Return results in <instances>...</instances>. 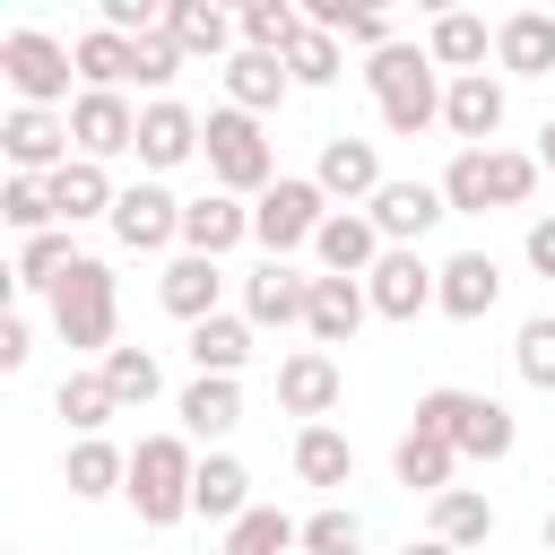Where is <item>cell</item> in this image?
Masks as SVG:
<instances>
[{
	"label": "cell",
	"mask_w": 555,
	"mask_h": 555,
	"mask_svg": "<svg viewBox=\"0 0 555 555\" xmlns=\"http://www.w3.org/2000/svg\"><path fill=\"white\" fill-rule=\"evenodd\" d=\"M364 87H373L382 130H390V139H416V130L442 121V87H451V78L434 69L425 43H390V52H364Z\"/></svg>",
	"instance_id": "1"
},
{
	"label": "cell",
	"mask_w": 555,
	"mask_h": 555,
	"mask_svg": "<svg viewBox=\"0 0 555 555\" xmlns=\"http://www.w3.org/2000/svg\"><path fill=\"white\" fill-rule=\"evenodd\" d=\"M538 191V147H460L442 165V199L451 217H486V208H529Z\"/></svg>",
	"instance_id": "2"
},
{
	"label": "cell",
	"mask_w": 555,
	"mask_h": 555,
	"mask_svg": "<svg viewBox=\"0 0 555 555\" xmlns=\"http://www.w3.org/2000/svg\"><path fill=\"white\" fill-rule=\"evenodd\" d=\"M43 321H52V338L61 347H78V356H113V330H121V286H113V269L104 260H78L52 295H43Z\"/></svg>",
	"instance_id": "3"
},
{
	"label": "cell",
	"mask_w": 555,
	"mask_h": 555,
	"mask_svg": "<svg viewBox=\"0 0 555 555\" xmlns=\"http://www.w3.org/2000/svg\"><path fill=\"white\" fill-rule=\"evenodd\" d=\"M416 434H442L460 460H512V442H520V416L503 408V399H486V390H425L416 399Z\"/></svg>",
	"instance_id": "4"
},
{
	"label": "cell",
	"mask_w": 555,
	"mask_h": 555,
	"mask_svg": "<svg viewBox=\"0 0 555 555\" xmlns=\"http://www.w3.org/2000/svg\"><path fill=\"white\" fill-rule=\"evenodd\" d=\"M191 486H199V451H191V434H147L139 451H130V512H139V529H173L182 512H191Z\"/></svg>",
	"instance_id": "5"
},
{
	"label": "cell",
	"mask_w": 555,
	"mask_h": 555,
	"mask_svg": "<svg viewBox=\"0 0 555 555\" xmlns=\"http://www.w3.org/2000/svg\"><path fill=\"white\" fill-rule=\"evenodd\" d=\"M0 78H9V95H17V104H35V113L78 104V95H69L78 52H69L52 26H9V35H0Z\"/></svg>",
	"instance_id": "6"
},
{
	"label": "cell",
	"mask_w": 555,
	"mask_h": 555,
	"mask_svg": "<svg viewBox=\"0 0 555 555\" xmlns=\"http://www.w3.org/2000/svg\"><path fill=\"white\" fill-rule=\"evenodd\" d=\"M199 156H208V182H217V191H234V199H260V191L278 182V147H269V130H260L251 113H234V104H217V113H208Z\"/></svg>",
	"instance_id": "7"
},
{
	"label": "cell",
	"mask_w": 555,
	"mask_h": 555,
	"mask_svg": "<svg viewBox=\"0 0 555 555\" xmlns=\"http://www.w3.org/2000/svg\"><path fill=\"white\" fill-rule=\"evenodd\" d=\"M321 225H330V199H321V182H312V173H278V182L251 199V243H260L269 260L304 251Z\"/></svg>",
	"instance_id": "8"
},
{
	"label": "cell",
	"mask_w": 555,
	"mask_h": 555,
	"mask_svg": "<svg viewBox=\"0 0 555 555\" xmlns=\"http://www.w3.org/2000/svg\"><path fill=\"white\" fill-rule=\"evenodd\" d=\"M0 156H9V173H35V182H52V173L78 156V139H69V113L9 104V121H0Z\"/></svg>",
	"instance_id": "9"
},
{
	"label": "cell",
	"mask_w": 555,
	"mask_h": 555,
	"mask_svg": "<svg viewBox=\"0 0 555 555\" xmlns=\"http://www.w3.org/2000/svg\"><path fill=\"white\" fill-rule=\"evenodd\" d=\"M312 182H321V199H330V208H373V191H382L390 173H382V147H373V139L330 130V139H321V156H312Z\"/></svg>",
	"instance_id": "10"
},
{
	"label": "cell",
	"mask_w": 555,
	"mask_h": 555,
	"mask_svg": "<svg viewBox=\"0 0 555 555\" xmlns=\"http://www.w3.org/2000/svg\"><path fill=\"white\" fill-rule=\"evenodd\" d=\"M104 225H113L121 251H165V243H182V199H173L165 182H130Z\"/></svg>",
	"instance_id": "11"
},
{
	"label": "cell",
	"mask_w": 555,
	"mask_h": 555,
	"mask_svg": "<svg viewBox=\"0 0 555 555\" xmlns=\"http://www.w3.org/2000/svg\"><path fill=\"white\" fill-rule=\"evenodd\" d=\"M364 217L382 225V243H390V251H416V243L451 217V199H442V182H382Z\"/></svg>",
	"instance_id": "12"
},
{
	"label": "cell",
	"mask_w": 555,
	"mask_h": 555,
	"mask_svg": "<svg viewBox=\"0 0 555 555\" xmlns=\"http://www.w3.org/2000/svg\"><path fill=\"white\" fill-rule=\"evenodd\" d=\"M364 295H373V312H382V321H416V312H434L442 269H434L425 251H382V260H373V278H364Z\"/></svg>",
	"instance_id": "13"
},
{
	"label": "cell",
	"mask_w": 555,
	"mask_h": 555,
	"mask_svg": "<svg viewBox=\"0 0 555 555\" xmlns=\"http://www.w3.org/2000/svg\"><path fill=\"white\" fill-rule=\"evenodd\" d=\"M199 139H208V121L182 104V95H165V104H139V165L147 173H173V165H191L199 156Z\"/></svg>",
	"instance_id": "14"
},
{
	"label": "cell",
	"mask_w": 555,
	"mask_h": 555,
	"mask_svg": "<svg viewBox=\"0 0 555 555\" xmlns=\"http://www.w3.org/2000/svg\"><path fill=\"white\" fill-rule=\"evenodd\" d=\"M503 113H512V95H503V78H494V69H477V78H451V87H442V130H451L460 147H494Z\"/></svg>",
	"instance_id": "15"
},
{
	"label": "cell",
	"mask_w": 555,
	"mask_h": 555,
	"mask_svg": "<svg viewBox=\"0 0 555 555\" xmlns=\"http://www.w3.org/2000/svg\"><path fill=\"white\" fill-rule=\"evenodd\" d=\"M338 356L330 347H295V356H278V408L286 416H304V425H321L330 408H338Z\"/></svg>",
	"instance_id": "16"
},
{
	"label": "cell",
	"mask_w": 555,
	"mask_h": 555,
	"mask_svg": "<svg viewBox=\"0 0 555 555\" xmlns=\"http://www.w3.org/2000/svg\"><path fill=\"white\" fill-rule=\"evenodd\" d=\"M390 243H382V225L364 217V208H330V225L312 234V260H321V278H373V260H382Z\"/></svg>",
	"instance_id": "17"
},
{
	"label": "cell",
	"mask_w": 555,
	"mask_h": 555,
	"mask_svg": "<svg viewBox=\"0 0 555 555\" xmlns=\"http://www.w3.org/2000/svg\"><path fill=\"white\" fill-rule=\"evenodd\" d=\"M156 304H165L182 330H199V321H217V304H225V269L199 260V251H173L165 278H156Z\"/></svg>",
	"instance_id": "18"
},
{
	"label": "cell",
	"mask_w": 555,
	"mask_h": 555,
	"mask_svg": "<svg viewBox=\"0 0 555 555\" xmlns=\"http://www.w3.org/2000/svg\"><path fill=\"white\" fill-rule=\"evenodd\" d=\"M69 139H78L87 165H104V156L139 147V104H130V95H78V104H69Z\"/></svg>",
	"instance_id": "19"
},
{
	"label": "cell",
	"mask_w": 555,
	"mask_h": 555,
	"mask_svg": "<svg viewBox=\"0 0 555 555\" xmlns=\"http://www.w3.org/2000/svg\"><path fill=\"white\" fill-rule=\"evenodd\" d=\"M234 243H251V208H243L234 191H199V199H182V251L225 260Z\"/></svg>",
	"instance_id": "20"
},
{
	"label": "cell",
	"mask_w": 555,
	"mask_h": 555,
	"mask_svg": "<svg viewBox=\"0 0 555 555\" xmlns=\"http://www.w3.org/2000/svg\"><path fill=\"white\" fill-rule=\"evenodd\" d=\"M503 304V260L494 251H451L442 260V295H434V312H451V321H486Z\"/></svg>",
	"instance_id": "21"
},
{
	"label": "cell",
	"mask_w": 555,
	"mask_h": 555,
	"mask_svg": "<svg viewBox=\"0 0 555 555\" xmlns=\"http://www.w3.org/2000/svg\"><path fill=\"white\" fill-rule=\"evenodd\" d=\"M304 312H312V278H295L286 260H260L243 278V321L251 330H295Z\"/></svg>",
	"instance_id": "22"
},
{
	"label": "cell",
	"mask_w": 555,
	"mask_h": 555,
	"mask_svg": "<svg viewBox=\"0 0 555 555\" xmlns=\"http://www.w3.org/2000/svg\"><path fill=\"white\" fill-rule=\"evenodd\" d=\"M425 52H434V69H451V78H477V69L494 61V26H486L477 9H434V26H425Z\"/></svg>",
	"instance_id": "23"
},
{
	"label": "cell",
	"mask_w": 555,
	"mask_h": 555,
	"mask_svg": "<svg viewBox=\"0 0 555 555\" xmlns=\"http://www.w3.org/2000/svg\"><path fill=\"white\" fill-rule=\"evenodd\" d=\"M364 321H373L364 278H312V312H304L312 347H356V330H364Z\"/></svg>",
	"instance_id": "24"
},
{
	"label": "cell",
	"mask_w": 555,
	"mask_h": 555,
	"mask_svg": "<svg viewBox=\"0 0 555 555\" xmlns=\"http://www.w3.org/2000/svg\"><path fill=\"white\" fill-rule=\"evenodd\" d=\"M173 416H182V434H191V442H225V434L243 425V382L191 373V382H182V399H173Z\"/></svg>",
	"instance_id": "25"
},
{
	"label": "cell",
	"mask_w": 555,
	"mask_h": 555,
	"mask_svg": "<svg viewBox=\"0 0 555 555\" xmlns=\"http://www.w3.org/2000/svg\"><path fill=\"white\" fill-rule=\"evenodd\" d=\"M494 69L503 78H546L555 69V17L546 9H512L494 26Z\"/></svg>",
	"instance_id": "26"
},
{
	"label": "cell",
	"mask_w": 555,
	"mask_h": 555,
	"mask_svg": "<svg viewBox=\"0 0 555 555\" xmlns=\"http://www.w3.org/2000/svg\"><path fill=\"white\" fill-rule=\"evenodd\" d=\"M286 87H295L286 52H234V61H225V104H234V113H251V121H260V113H278V104H286Z\"/></svg>",
	"instance_id": "27"
},
{
	"label": "cell",
	"mask_w": 555,
	"mask_h": 555,
	"mask_svg": "<svg viewBox=\"0 0 555 555\" xmlns=\"http://www.w3.org/2000/svg\"><path fill=\"white\" fill-rule=\"evenodd\" d=\"M191 512L217 520V529H234V520L251 512V468H243L234 451H208V460H199V486H191Z\"/></svg>",
	"instance_id": "28"
},
{
	"label": "cell",
	"mask_w": 555,
	"mask_h": 555,
	"mask_svg": "<svg viewBox=\"0 0 555 555\" xmlns=\"http://www.w3.org/2000/svg\"><path fill=\"white\" fill-rule=\"evenodd\" d=\"M182 356H191V373L234 382V373L251 364V321H243V312H217V321H199V330L182 338Z\"/></svg>",
	"instance_id": "29"
},
{
	"label": "cell",
	"mask_w": 555,
	"mask_h": 555,
	"mask_svg": "<svg viewBox=\"0 0 555 555\" xmlns=\"http://www.w3.org/2000/svg\"><path fill=\"white\" fill-rule=\"evenodd\" d=\"M165 35L182 43V61H234L225 43H234V17L217 9V0H173L165 9Z\"/></svg>",
	"instance_id": "30"
},
{
	"label": "cell",
	"mask_w": 555,
	"mask_h": 555,
	"mask_svg": "<svg viewBox=\"0 0 555 555\" xmlns=\"http://www.w3.org/2000/svg\"><path fill=\"white\" fill-rule=\"evenodd\" d=\"M78 260H87V251L69 243V225H52V234H26V243H17V269H9V286H17V295H52V286H61Z\"/></svg>",
	"instance_id": "31"
},
{
	"label": "cell",
	"mask_w": 555,
	"mask_h": 555,
	"mask_svg": "<svg viewBox=\"0 0 555 555\" xmlns=\"http://www.w3.org/2000/svg\"><path fill=\"white\" fill-rule=\"evenodd\" d=\"M52 408L69 416V434H78V442H95V434H104V425L121 416V399H113V382H104L95 364H78V373H61V390H52Z\"/></svg>",
	"instance_id": "32"
},
{
	"label": "cell",
	"mask_w": 555,
	"mask_h": 555,
	"mask_svg": "<svg viewBox=\"0 0 555 555\" xmlns=\"http://www.w3.org/2000/svg\"><path fill=\"white\" fill-rule=\"evenodd\" d=\"M451 468H460V451L442 442V434H399V451H390V477L408 486V494H451Z\"/></svg>",
	"instance_id": "33"
},
{
	"label": "cell",
	"mask_w": 555,
	"mask_h": 555,
	"mask_svg": "<svg viewBox=\"0 0 555 555\" xmlns=\"http://www.w3.org/2000/svg\"><path fill=\"white\" fill-rule=\"evenodd\" d=\"M61 477H69V494H78V503H104V494H121V486H130V451H121V442H104V434H95V442H69Z\"/></svg>",
	"instance_id": "34"
},
{
	"label": "cell",
	"mask_w": 555,
	"mask_h": 555,
	"mask_svg": "<svg viewBox=\"0 0 555 555\" xmlns=\"http://www.w3.org/2000/svg\"><path fill=\"white\" fill-rule=\"evenodd\" d=\"M113 173L104 165H87V156H69L61 173H52V208H61V225H87V217H113Z\"/></svg>",
	"instance_id": "35"
},
{
	"label": "cell",
	"mask_w": 555,
	"mask_h": 555,
	"mask_svg": "<svg viewBox=\"0 0 555 555\" xmlns=\"http://www.w3.org/2000/svg\"><path fill=\"white\" fill-rule=\"evenodd\" d=\"M295 477L304 486H356V442L338 425H304L295 434Z\"/></svg>",
	"instance_id": "36"
},
{
	"label": "cell",
	"mask_w": 555,
	"mask_h": 555,
	"mask_svg": "<svg viewBox=\"0 0 555 555\" xmlns=\"http://www.w3.org/2000/svg\"><path fill=\"white\" fill-rule=\"evenodd\" d=\"M434 538L442 546H486L494 538V494H477V486H451V494H434Z\"/></svg>",
	"instance_id": "37"
},
{
	"label": "cell",
	"mask_w": 555,
	"mask_h": 555,
	"mask_svg": "<svg viewBox=\"0 0 555 555\" xmlns=\"http://www.w3.org/2000/svg\"><path fill=\"white\" fill-rule=\"evenodd\" d=\"M304 546V520H286L278 503H251L225 538H217V555H295Z\"/></svg>",
	"instance_id": "38"
},
{
	"label": "cell",
	"mask_w": 555,
	"mask_h": 555,
	"mask_svg": "<svg viewBox=\"0 0 555 555\" xmlns=\"http://www.w3.org/2000/svg\"><path fill=\"white\" fill-rule=\"evenodd\" d=\"M234 35H243V52H295L304 43V9L295 0H243Z\"/></svg>",
	"instance_id": "39"
},
{
	"label": "cell",
	"mask_w": 555,
	"mask_h": 555,
	"mask_svg": "<svg viewBox=\"0 0 555 555\" xmlns=\"http://www.w3.org/2000/svg\"><path fill=\"white\" fill-rule=\"evenodd\" d=\"M95 373L113 382V399H121V408H147V399L165 390V364H156L147 347H113V356H104Z\"/></svg>",
	"instance_id": "40"
},
{
	"label": "cell",
	"mask_w": 555,
	"mask_h": 555,
	"mask_svg": "<svg viewBox=\"0 0 555 555\" xmlns=\"http://www.w3.org/2000/svg\"><path fill=\"white\" fill-rule=\"evenodd\" d=\"M0 217H9L17 234H52V225H61V208H52V182H35V173H9V182H0Z\"/></svg>",
	"instance_id": "41"
},
{
	"label": "cell",
	"mask_w": 555,
	"mask_h": 555,
	"mask_svg": "<svg viewBox=\"0 0 555 555\" xmlns=\"http://www.w3.org/2000/svg\"><path fill=\"white\" fill-rule=\"evenodd\" d=\"M304 555H364V520H356L347 503H321V512L304 520Z\"/></svg>",
	"instance_id": "42"
},
{
	"label": "cell",
	"mask_w": 555,
	"mask_h": 555,
	"mask_svg": "<svg viewBox=\"0 0 555 555\" xmlns=\"http://www.w3.org/2000/svg\"><path fill=\"white\" fill-rule=\"evenodd\" d=\"M512 364H520V382H529V390H555V312L520 321V338H512Z\"/></svg>",
	"instance_id": "43"
},
{
	"label": "cell",
	"mask_w": 555,
	"mask_h": 555,
	"mask_svg": "<svg viewBox=\"0 0 555 555\" xmlns=\"http://www.w3.org/2000/svg\"><path fill=\"white\" fill-rule=\"evenodd\" d=\"M182 69H191V61H182V43H173V35H165V26H156V35H147V43H139V87H147V95H156V104H165V87H173V78H182Z\"/></svg>",
	"instance_id": "44"
},
{
	"label": "cell",
	"mask_w": 555,
	"mask_h": 555,
	"mask_svg": "<svg viewBox=\"0 0 555 555\" xmlns=\"http://www.w3.org/2000/svg\"><path fill=\"white\" fill-rule=\"evenodd\" d=\"M286 69H295V87H330V78H338V35L304 26V43L286 52Z\"/></svg>",
	"instance_id": "45"
},
{
	"label": "cell",
	"mask_w": 555,
	"mask_h": 555,
	"mask_svg": "<svg viewBox=\"0 0 555 555\" xmlns=\"http://www.w3.org/2000/svg\"><path fill=\"white\" fill-rule=\"evenodd\" d=\"M26 356H35V321L26 312H0V373H17Z\"/></svg>",
	"instance_id": "46"
},
{
	"label": "cell",
	"mask_w": 555,
	"mask_h": 555,
	"mask_svg": "<svg viewBox=\"0 0 555 555\" xmlns=\"http://www.w3.org/2000/svg\"><path fill=\"white\" fill-rule=\"evenodd\" d=\"M520 251H529V269H538V278H555V208H546V217H529Z\"/></svg>",
	"instance_id": "47"
},
{
	"label": "cell",
	"mask_w": 555,
	"mask_h": 555,
	"mask_svg": "<svg viewBox=\"0 0 555 555\" xmlns=\"http://www.w3.org/2000/svg\"><path fill=\"white\" fill-rule=\"evenodd\" d=\"M538 173H555V113H546V130H538Z\"/></svg>",
	"instance_id": "48"
},
{
	"label": "cell",
	"mask_w": 555,
	"mask_h": 555,
	"mask_svg": "<svg viewBox=\"0 0 555 555\" xmlns=\"http://www.w3.org/2000/svg\"><path fill=\"white\" fill-rule=\"evenodd\" d=\"M399 555H460V546H442V538H408Z\"/></svg>",
	"instance_id": "49"
},
{
	"label": "cell",
	"mask_w": 555,
	"mask_h": 555,
	"mask_svg": "<svg viewBox=\"0 0 555 555\" xmlns=\"http://www.w3.org/2000/svg\"><path fill=\"white\" fill-rule=\"evenodd\" d=\"M538 538H546V555H555V512H546V529H538Z\"/></svg>",
	"instance_id": "50"
}]
</instances>
